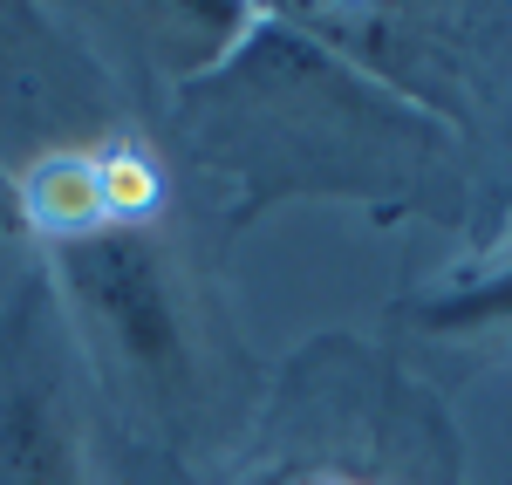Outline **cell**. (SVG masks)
I'll return each mask as SVG.
<instances>
[{"label":"cell","mask_w":512,"mask_h":485,"mask_svg":"<svg viewBox=\"0 0 512 485\" xmlns=\"http://www.w3.org/2000/svg\"><path fill=\"white\" fill-rule=\"evenodd\" d=\"M96 397L55 281L28 260L0 301V485H96Z\"/></svg>","instance_id":"277c9868"},{"label":"cell","mask_w":512,"mask_h":485,"mask_svg":"<svg viewBox=\"0 0 512 485\" xmlns=\"http://www.w3.org/2000/svg\"><path fill=\"white\" fill-rule=\"evenodd\" d=\"M41 274L55 281L89 397L117 410L123 438L171 451L185 472L239 451L253 363L171 205L41 246Z\"/></svg>","instance_id":"7a4b0ae2"},{"label":"cell","mask_w":512,"mask_h":485,"mask_svg":"<svg viewBox=\"0 0 512 485\" xmlns=\"http://www.w3.org/2000/svg\"><path fill=\"white\" fill-rule=\"evenodd\" d=\"M403 328L424 335L437 349H465V356H506L512 349V260L492 274L444 281L437 294L403 308Z\"/></svg>","instance_id":"5b68a950"},{"label":"cell","mask_w":512,"mask_h":485,"mask_svg":"<svg viewBox=\"0 0 512 485\" xmlns=\"http://www.w3.org/2000/svg\"><path fill=\"white\" fill-rule=\"evenodd\" d=\"M171 123L185 158L239 185L226 212L233 233L280 199H369L383 212L458 219L451 123L328 48L308 14L280 21L246 7L233 48L178 82Z\"/></svg>","instance_id":"6da1fadb"},{"label":"cell","mask_w":512,"mask_h":485,"mask_svg":"<svg viewBox=\"0 0 512 485\" xmlns=\"http://www.w3.org/2000/svg\"><path fill=\"white\" fill-rule=\"evenodd\" d=\"M226 485H458V424L410 369L321 335L239 438Z\"/></svg>","instance_id":"3957f363"}]
</instances>
